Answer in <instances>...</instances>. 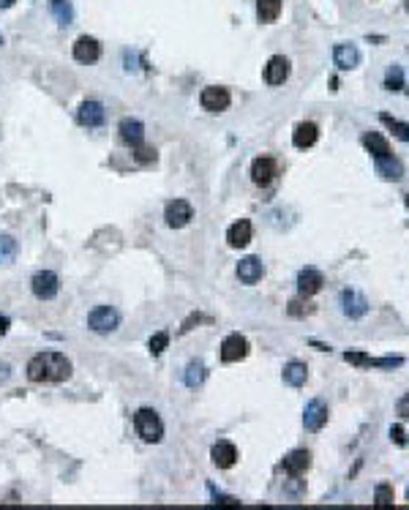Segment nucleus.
<instances>
[{
  "instance_id": "6e6552de",
  "label": "nucleus",
  "mask_w": 409,
  "mask_h": 510,
  "mask_svg": "<svg viewBox=\"0 0 409 510\" xmlns=\"http://www.w3.org/2000/svg\"><path fill=\"white\" fill-rule=\"evenodd\" d=\"M200 104H202V109H207V112H224V109H229L232 96H229L226 88L210 85V88H204L202 93H200Z\"/></svg>"
},
{
  "instance_id": "a878e982",
  "label": "nucleus",
  "mask_w": 409,
  "mask_h": 510,
  "mask_svg": "<svg viewBox=\"0 0 409 510\" xmlns=\"http://www.w3.org/2000/svg\"><path fill=\"white\" fill-rule=\"evenodd\" d=\"M49 14L58 19V25H71L74 19V5L69 0H49Z\"/></svg>"
},
{
  "instance_id": "e433bc0d",
  "label": "nucleus",
  "mask_w": 409,
  "mask_h": 510,
  "mask_svg": "<svg viewBox=\"0 0 409 510\" xmlns=\"http://www.w3.org/2000/svg\"><path fill=\"white\" fill-rule=\"evenodd\" d=\"M390 439H393L396 445H404V442H407V437H404V428H401V426H393V428H390Z\"/></svg>"
},
{
  "instance_id": "a19ab883",
  "label": "nucleus",
  "mask_w": 409,
  "mask_h": 510,
  "mask_svg": "<svg viewBox=\"0 0 409 510\" xmlns=\"http://www.w3.org/2000/svg\"><path fill=\"white\" fill-rule=\"evenodd\" d=\"M8 325H11V322H8V316H0V336H3V333H8Z\"/></svg>"
},
{
  "instance_id": "a18cd8bd",
  "label": "nucleus",
  "mask_w": 409,
  "mask_h": 510,
  "mask_svg": "<svg viewBox=\"0 0 409 510\" xmlns=\"http://www.w3.org/2000/svg\"><path fill=\"white\" fill-rule=\"evenodd\" d=\"M407 500H409V489H407Z\"/></svg>"
},
{
  "instance_id": "f704fd0d",
  "label": "nucleus",
  "mask_w": 409,
  "mask_h": 510,
  "mask_svg": "<svg viewBox=\"0 0 409 510\" xmlns=\"http://www.w3.org/2000/svg\"><path fill=\"white\" fill-rule=\"evenodd\" d=\"M404 366V358H371L369 369H399Z\"/></svg>"
},
{
  "instance_id": "4c0bfd02",
  "label": "nucleus",
  "mask_w": 409,
  "mask_h": 510,
  "mask_svg": "<svg viewBox=\"0 0 409 510\" xmlns=\"http://www.w3.org/2000/svg\"><path fill=\"white\" fill-rule=\"evenodd\" d=\"M396 412H399L401 417H407V420H409V393L399 399V404H396Z\"/></svg>"
},
{
  "instance_id": "37998d69",
  "label": "nucleus",
  "mask_w": 409,
  "mask_h": 510,
  "mask_svg": "<svg viewBox=\"0 0 409 510\" xmlns=\"http://www.w3.org/2000/svg\"><path fill=\"white\" fill-rule=\"evenodd\" d=\"M404 8H407V11H409V0H404Z\"/></svg>"
},
{
  "instance_id": "5701e85b",
  "label": "nucleus",
  "mask_w": 409,
  "mask_h": 510,
  "mask_svg": "<svg viewBox=\"0 0 409 510\" xmlns=\"http://www.w3.org/2000/svg\"><path fill=\"white\" fill-rule=\"evenodd\" d=\"M284 382L290 385V388H301V385H306L308 380V369L306 363H301V360H290L287 366H284Z\"/></svg>"
},
{
  "instance_id": "20e7f679",
  "label": "nucleus",
  "mask_w": 409,
  "mask_h": 510,
  "mask_svg": "<svg viewBox=\"0 0 409 510\" xmlns=\"http://www.w3.org/2000/svg\"><path fill=\"white\" fill-rule=\"evenodd\" d=\"M30 287H33V295H36L38 301H52V298L60 292V279H58V273H52V270H38V273L33 276Z\"/></svg>"
},
{
  "instance_id": "c756f323",
  "label": "nucleus",
  "mask_w": 409,
  "mask_h": 510,
  "mask_svg": "<svg viewBox=\"0 0 409 510\" xmlns=\"http://www.w3.org/2000/svg\"><path fill=\"white\" fill-rule=\"evenodd\" d=\"M16 257V240L11 235H0V265L14 262Z\"/></svg>"
},
{
  "instance_id": "49530a36",
  "label": "nucleus",
  "mask_w": 409,
  "mask_h": 510,
  "mask_svg": "<svg viewBox=\"0 0 409 510\" xmlns=\"http://www.w3.org/2000/svg\"><path fill=\"white\" fill-rule=\"evenodd\" d=\"M0 44H3V41H0Z\"/></svg>"
},
{
  "instance_id": "4468645a",
  "label": "nucleus",
  "mask_w": 409,
  "mask_h": 510,
  "mask_svg": "<svg viewBox=\"0 0 409 510\" xmlns=\"http://www.w3.org/2000/svg\"><path fill=\"white\" fill-rule=\"evenodd\" d=\"M322 284H325V279H322V273L316 268H303L298 273V292H301V298L316 295L322 290Z\"/></svg>"
},
{
  "instance_id": "1a4fd4ad",
  "label": "nucleus",
  "mask_w": 409,
  "mask_h": 510,
  "mask_svg": "<svg viewBox=\"0 0 409 510\" xmlns=\"http://www.w3.org/2000/svg\"><path fill=\"white\" fill-rule=\"evenodd\" d=\"M104 117H106V112H104V104L102 102H82L80 104V109H77V120H80V126H85V128H99V126H104Z\"/></svg>"
},
{
  "instance_id": "9d476101",
  "label": "nucleus",
  "mask_w": 409,
  "mask_h": 510,
  "mask_svg": "<svg viewBox=\"0 0 409 510\" xmlns=\"http://www.w3.org/2000/svg\"><path fill=\"white\" fill-rule=\"evenodd\" d=\"M102 58V44L93 38V36H80L77 41H74V60H80V63H96Z\"/></svg>"
},
{
  "instance_id": "ea45409f",
  "label": "nucleus",
  "mask_w": 409,
  "mask_h": 510,
  "mask_svg": "<svg viewBox=\"0 0 409 510\" xmlns=\"http://www.w3.org/2000/svg\"><path fill=\"white\" fill-rule=\"evenodd\" d=\"M11 377V366L8 363H0V382H5Z\"/></svg>"
},
{
  "instance_id": "39448f33",
  "label": "nucleus",
  "mask_w": 409,
  "mask_h": 510,
  "mask_svg": "<svg viewBox=\"0 0 409 510\" xmlns=\"http://www.w3.org/2000/svg\"><path fill=\"white\" fill-rule=\"evenodd\" d=\"M276 175H279V161L276 159H270V156L254 159V164H251V181L257 186H262V189L270 186L276 181Z\"/></svg>"
},
{
  "instance_id": "4be33fe9",
  "label": "nucleus",
  "mask_w": 409,
  "mask_h": 510,
  "mask_svg": "<svg viewBox=\"0 0 409 510\" xmlns=\"http://www.w3.org/2000/svg\"><path fill=\"white\" fill-rule=\"evenodd\" d=\"M363 145H366V150L374 156V159H385V156H393V150H390V142L382 137V134H377V131H371V134H366L363 137Z\"/></svg>"
},
{
  "instance_id": "a211bd4d",
  "label": "nucleus",
  "mask_w": 409,
  "mask_h": 510,
  "mask_svg": "<svg viewBox=\"0 0 409 510\" xmlns=\"http://www.w3.org/2000/svg\"><path fill=\"white\" fill-rule=\"evenodd\" d=\"M262 276H265V265L257 259V257H246V259H240L237 262V279L243 281V284H257V281H262Z\"/></svg>"
},
{
  "instance_id": "c03bdc74",
  "label": "nucleus",
  "mask_w": 409,
  "mask_h": 510,
  "mask_svg": "<svg viewBox=\"0 0 409 510\" xmlns=\"http://www.w3.org/2000/svg\"><path fill=\"white\" fill-rule=\"evenodd\" d=\"M407 207H409V194H407Z\"/></svg>"
},
{
  "instance_id": "58836bf2",
  "label": "nucleus",
  "mask_w": 409,
  "mask_h": 510,
  "mask_svg": "<svg viewBox=\"0 0 409 510\" xmlns=\"http://www.w3.org/2000/svg\"><path fill=\"white\" fill-rule=\"evenodd\" d=\"M215 505L218 508H240L237 500H229V497H215Z\"/></svg>"
},
{
  "instance_id": "c85d7f7f",
  "label": "nucleus",
  "mask_w": 409,
  "mask_h": 510,
  "mask_svg": "<svg viewBox=\"0 0 409 510\" xmlns=\"http://www.w3.org/2000/svg\"><path fill=\"white\" fill-rule=\"evenodd\" d=\"M202 380H204V363L202 360H191L186 366V385L189 388H197V385H202Z\"/></svg>"
},
{
  "instance_id": "2eb2a0df",
  "label": "nucleus",
  "mask_w": 409,
  "mask_h": 510,
  "mask_svg": "<svg viewBox=\"0 0 409 510\" xmlns=\"http://www.w3.org/2000/svg\"><path fill=\"white\" fill-rule=\"evenodd\" d=\"M333 60L341 71H349V69H358L360 66V49L355 44H336L333 49Z\"/></svg>"
},
{
  "instance_id": "7ed1b4c3",
  "label": "nucleus",
  "mask_w": 409,
  "mask_h": 510,
  "mask_svg": "<svg viewBox=\"0 0 409 510\" xmlns=\"http://www.w3.org/2000/svg\"><path fill=\"white\" fill-rule=\"evenodd\" d=\"M117 325H120V314L112 306H96L88 314V327H91L93 333H99V336L112 333Z\"/></svg>"
},
{
  "instance_id": "79ce46f5",
  "label": "nucleus",
  "mask_w": 409,
  "mask_h": 510,
  "mask_svg": "<svg viewBox=\"0 0 409 510\" xmlns=\"http://www.w3.org/2000/svg\"><path fill=\"white\" fill-rule=\"evenodd\" d=\"M16 0H0V8H11Z\"/></svg>"
},
{
  "instance_id": "393cba45",
  "label": "nucleus",
  "mask_w": 409,
  "mask_h": 510,
  "mask_svg": "<svg viewBox=\"0 0 409 510\" xmlns=\"http://www.w3.org/2000/svg\"><path fill=\"white\" fill-rule=\"evenodd\" d=\"M279 14H281V0H257V16H259V22L270 25V22L279 19Z\"/></svg>"
},
{
  "instance_id": "f8f14e48",
  "label": "nucleus",
  "mask_w": 409,
  "mask_h": 510,
  "mask_svg": "<svg viewBox=\"0 0 409 510\" xmlns=\"http://www.w3.org/2000/svg\"><path fill=\"white\" fill-rule=\"evenodd\" d=\"M281 467H284V472H287V475H292V478H301V475L306 472L308 467H311V453H308V450H303V448H298V450H290V453L284 456Z\"/></svg>"
},
{
  "instance_id": "f03ea898",
  "label": "nucleus",
  "mask_w": 409,
  "mask_h": 510,
  "mask_svg": "<svg viewBox=\"0 0 409 510\" xmlns=\"http://www.w3.org/2000/svg\"><path fill=\"white\" fill-rule=\"evenodd\" d=\"M134 428L139 434L142 442H161L164 439V420L159 417V412L150 407L137 409L134 415Z\"/></svg>"
},
{
  "instance_id": "7c9ffc66",
  "label": "nucleus",
  "mask_w": 409,
  "mask_h": 510,
  "mask_svg": "<svg viewBox=\"0 0 409 510\" xmlns=\"http://www.w3.org/2000/svg\"><path fill=\"white\" fill-rule=\"evenodd\" d=\"M385 88L388 91H401L404 88V71L401 66H390L388 74H385Z\"/></svg>"
},
{
  "instance_id": "cd10ccee",
  "label": "nucleus",
  "mask_w": 409,
  "mask_h": 510,
  "mask_svg": "<svg viewBox=\"0 0 409 510\" xmlns=\"http://www.w3.org/2000/svg\"><path fill=\"white\" fill-rule=\"evenodd\" d=\"M379 120H382V123H385V126H388V128H390V131H393L399 139L409 142V123L396 120V117H393V115H388V112H382V115H379Z\"/></svg>"
},
{
  "instance_id": "ddd939ff",
  "label": "nucleus",
  "mask_w": 409,
  "mask_h": 510,
  "mask_svg": "<svg viewBox=\"0 0 409 510\" xmlns=\"http://www.w3.org/2000/svg\"><path fill=\"white\" fill-rule=\"evenodd\" d=\"M210 459H213V464H215L218 470H229V467H235V464H237V448H235L232 442L221 439V442H215V445H213Z\"/></svg>"
},
{
  "instance_id": "6ab92c4d",
  "label": "nucleus",
  "mask_w": 409,
  "mask_h": 510,
  "mask_svg": "<svg viewBox=\"0 0 409 510\" xmlns=\"http://www.w3.org/2000/svg\"><path fill=\"white\" fill-rule=\"evenodd\" d=\"M117 131H120V139L126 145H131V148H137V145L145 142V126H142V120L126 117V120H120V128Z\"/></svg>"
},
{
  "instance_id": "f257e3e1",
  "label": "nucleus",
  "mask_w": 409,
  "mask_h": 510,
  "mask_svg": "<svg viewBox=\"0 0 409 510\" xmlns=\"http://www.w3.org/2000/svg\"><path fill=\"white\" fill-rule=\"evenodd\" d=\"M69 377H71V360L66 355H60V352L47 349V352H38V355H33L27 360V380L30 382H38V385H44V382H63Z\"/></svg>"
},
{
  "instance_id": "473e14b6",
  "label": "nucleus",
  "mask_w": 409,
  "mask_h": 510,
  "mask_svg": "<svg viewBox=\"0 0 409 510\" xmlns=\"http://www.w3.org/2000/svg\"><path fill=\"white\" fill-rule=\"evenodd\" d=\"M344 360L352 363V366H358V369H369V366H371V358H369L366 352H358V349L344 352Z\"/></svg>"
},
{
  "instance_id": "aec40b11",
  "label": "nucleus",
  "mask_w": 409,
  "mask_h": 510,
  "mask_svg": "<svg viewBox=\"0 0 409 510\" xmlns=\"http://www.w3.org/2000/svg\"><path fill=\"white\" fill-rule=\"evenodd\" d=\"M341 303H344V314H347L349 319H360V316H366V311H369V301H366L360 292H355V290H344Z\"/></svg>"
},
{
  "instance_id": "bb28decb",
  "label": "nucleus",
  "mask_w": 409,
  "mask_h": 510,
  "mask_svg": "<svg viewBox=\"0 0 409 510\" xmlns=\"http://www.w3.org/2000/svg\"><path fill=\"white\" fill-rule=\"evenodd\" d=\"M393 502H396L393 486H390V483H379V486L374 489V505H377V508H393Z\"/></svg>"
},
{
  "instance_id": "423d86ee",
  "label": "nucleus",
  "mask_w": 409,
  "mask_h": 510,
  "mask_svg": "<svg viewBox=\"0 0 409 510\" xmlns=\"http://www.w3.org/2000/svg\"><path fill=\"white\" fill-rule=\"evenodd\" d=\"M248 355V338L240 333H232L221 341V360L224 363H237Z\"/></svg>"
},
{
  "instance_id": "c9c22d12",
  "label": "nucleus",
  "mask_w": 409,
  "mask_h": 510,
  "mask_svg": "<svg viewBox=\"0 0 409 510\" xmlns=\"http://www.w3.org/2000/svg\"><path fill=\"white\" fill-rule=\"evenodd\" d=\"M287 311H290V316H306V314H311V311H314V306H311V303H306V301H290Z\"/></svg>"
},
{
  "instance_id": "b1692460",
  "label": "nucleus",
  "mask_w": 409,
  "mask_h": 510,
  "mask_svg": "<svg viewBox=\"0 0 409 510\" xmlns=\"http://www.w3.org/2000/svg\"><path fill=\"white\" fill-rule=\"evenodd\" d=\"M377 172L385 181H401L404 178V164L393 156H385V159H377Z\"/></svg>"
},
{
  "instance_id": "2f4dec72",
  "label": "nucleus",
  "mask_w": 409,
  "mask_h": 510,
  "mask_svg": "<svg viewBox=\"0 0 409 510\" xmlns=\"http://www.w3.org/2000/svg\"><path fill=\"white\" fill-rule=\"evenodd\" d=\"M131 150H134L131 156H134L137 164H156V159H159V156H156V148H148V145H137V148H131Z\"/></svg>"
},
{
  "instance_id": "9b49d317",
  "label": "nucleus",
  "mask_w": 409,
  "mask_h": 510,
  "mask_svg": "<svg viewBox=\"0 0 409 510\" xmlns=\"http://www.w3.org/2000/svg\"><path fill=\"white\" fill-rule=\"evenodd\" d=\"M327 404L322 399H314L306 404V412H303V426L308 431H322V426L327 423Z\"/></svg>"
},
{
  "instance_id": "f3484780",
  "label": "nucleus",
  "mask_w": 409,
  "mask_h": 510,
  "mask_svg": "<svg viewBox=\"0 0 409 510\" xmlns=\"http://www.w3.org/2000/svg\"><path fill=\"white\" fill-rule=\"evenodd\" d=\"M251 235H254L251 221H248V218H240V221H235V224L226 229V243H229L232 248H243V246L251 243Z\"/></svg>"
},
{
  "instance_id": "412c9836",
  "label": "nucleus",
  "mask_w": 409,
  "mask_h": 510,
  "mask_svg": "<svg viewBox=\"0 0 409 510\" xmlns=\"http://www.w3.org/2000/svg\"><path fill=\"white\" fill-rule=\"evenodd\" d=\"M316 139H319V128H316V123H311V120L298 123L295 131H292V145L301 148V150H303V148H311Z\"/></svg>"
},
{
  "instance_id": "0eeeda50",
  "label": "nucleus",
  "mask_w": 409,
  "mask_h": 510,
  "mask_svg": "<svg viewBox=\"0 0 409 510\" xmlns=\"http://www.w3.org/2000/svg\"><path fill=\"white\" fill-rule=\"evenodd\" d=\"M164 218H167V227H172V229H183V227L194 218V207L186 202V200H172V202H167Z\"/></svg>"
},
{
  "instance_id": "dca6fc26",
  "label": "nucleus",
  "mask_w": 409,
  "mask_h": 510,
  "mask_svg": "<svg viewBox=\"0 0 409 510\" xmlns=\"http://www.w3.org/2000/svg\"><path fill=\"white\" fill-rule=\"evenodd\" d=\"M287 77H290V60L284 55H273L265 66V82L268 85H284Z\"/></svg>"
},
{
  "instance_id": "72a5a7b5",
  "label": "nucleus",
  "mask_w": 409,
  "mask_h": 510,
  "mask_svg": "<svg viewBox=\"0 0 409 510\" xmlns=\"http://www.w3.org/2000/svg\"><path fill=\"white\" fill-rule=\"evenodd\" d=\"M167 344H170V333H167V330L156 333V336L148 341V347H150V352H153V355H161V352L167 349Z\"/></svg>"
}]
</instances>
